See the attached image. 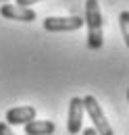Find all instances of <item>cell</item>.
Segmentation results:
<instances>
[{
    "instance_id": "6da1fadb",
    "label": "cell",
    "mask_w": 129,
    "mask_h": 135,
    "mask_svg": "<svg viewBox=\"0 0 129 135\" xmlns=\"http://www.w3.org/2000/svg\"><path fill=\"white\" fill-rule=\"evenodd\" d=\"M85 25H87V48L100 50L104 44V33H102V13L98 0H85Z\"/></svg>"
},
{
    "instance_id": "7a4b0ae2",
    "label": "cell",
    "mask_w": 129,
    "mask_h": 135,
    "mask_svg": "<svg viewBox=\"0 0 129 135\" xmlns=\"http://www.w3.org/2000/svg\"><path fill=\"white\" fill-rule=\"evenodd\" d=\"M83 108H85V112L90 114L92 125H94V129H96L98 135H114L113 127L108 125V120H106L104 112H102V106L98 104V100L94 96H85V98H83Z\"/></svg>"
},
{
    "instance_id": "3957f363",
    "label": "cell",
    "mask_w": 129,
    "mask_h": 135,
    "mask_svg": "<svg viewBox=\"0 0 129 135\" xmlns=\"http://www.w3.org/2000/svg\"><path fill=\"white\" fill-rule=\"evenodd\" d=\"M85 19L77 17H46L44 19V29L50 33H61V31H77L83 27Z\"/></svg>"
},
{
    "instance_id": "277c9868",
    "label": "cell",
    "mask_w": 129,
    "mask_h": 135,
    "mask_svg": "<svg viewBox=\"0 0 129 135\" xmlns=\"http://www.w3.org/2000/svg\"><path fill=\"white\" fill-rule=\"evenodd\" d=\"M83 98H71L69 102V118H67V131L71 135H77L81 131V123H83Z\"/></svg>"
},
{
    "instance_id": "5b68a950",
    "label": "cell",
    "mask_w": 129,
    "mask_h": 135,
    "mask_svg": "<svg viewBox=\"0 0 129 135\" xmlns=\"http://www.w3.org/2000/svg\"><path fill=\"white\" fill-rule=\"evenodd\" d=\"M0 15L11 21H23V23H31L35 21V11L29 6H17V4H2L0 6Z\"/></svg>"
},
{
    "instance_id": "8992f818",
    "label": "cell",
    "mask_w": 129,
    "mask_h": 135,
    "mask_svg": "<svg viewBox=\"0 0 129 135\" xmlns=\"http://www.w3.org/2000/svg\"><path fill=\"white\" fill-rule=\"evenodd\" d=\"M29 120H35V108L33 106H17L6 110V125H27Z\"/></svg>"
},
{
    "instance_id": "52a82bcc",
    "label": "cell",
    "mask_w": 129,
    "mask_h": 135,
    "mask_svg": "<svg viewBox=\"0 0 129 135\" xmlns=\"http://www.w3.org/2000/svg\"><path fill=\"white\" fill-rule=\"evenodd\" d=\"M56 131V125L52 120H29L25 125L27 135H52Z\"/></svg>"
},
{
    "instance_id": "ba28073f",
    "label": "cell",
    "mask_w": 129,
    "mask_h": 135,
    "mask_svg": "<svg viewBox=\"0 0 129 135\" xmlns=\"http://www.w3.org/2000/svg\"><path fill=\"white\" fill-rule=\"evenodd\" d=\"M119 27H121V33L125 37V46L129 48V11H123L119 15Z\"/></svg>"
},
{
    "instance_id": "9c48e42d",
    "label": "cell",
    "mask_w": 129,
    "mask_h": 135,
    "mask_svg": "<svg viewBox=\"0 0 129 135\" xmlns=\"http://www.w3.org/2000/svg\"><path fill=\"white\" fill-rule=\"evenodd\" d=\"M0 135H15L11 131V125H6V123H0Z\"/></svg>"
},
{
    "instance_id": "30bf717a",
    "label": "cell",
    "mask_w": 129,
    "mask_h": 135,
    "mask_svg": "<svg viewBox=\"0 0 129 135\" xmlns=\"http://www.w3.org/2000/svg\"><path fill=\"white\" fill-rule=\"evenodd\" d=\"M40 0H17V6H29V4H35Z\"/></svg>"
},
{
    "instance_id": "8fae6325",
    "label": "cell",
    "mask_w": 129,
    "mask_h": 135,
    "mask_svg": "<svg viewBox=\"0 0 129 135\" xmlns=\"http://www.w3.org/2000/svg\"><path fill=\"white\" fill-rule=\"evenodd\" d=\"M83 135H98V133L94 127H87V129H83Z\"/></svg>"
},
{
    "instance_id": "7c38bea8",
    "label": "cell",
    "mask_w": 129,
    "mask_h": 135,
    "mask_svg": "<svg viewBox=\"0 0 129 135\" xmlns=\"http://www.w3.org/2000/svg\"><path fill=\"white\" fill-rule=\"evenodd\" d=\"M127 98H129V89H127Z\"/></svg>"
},
{
    "instance_id": "4fadbf2b",
    "label": "cell",
    "mask_w": 129,
    "mask_h": 135,
    "mask_svg": "<svg viewBox=\"0 0 129 135\" xmlns=\"http://www.w3.org/2000/svg\"><path fill=\"white\" fill-rule=\"evenodd\" d=\"M2 2H8V0H2Z\"/></svg>"
}]
</instances>
